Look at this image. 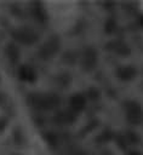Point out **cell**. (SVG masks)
Instances as JSON below:
<instances>
[{
  "mask_svg": "<svg viewBox=\"0 0 143 155\" xmlns=\"http://www.w3.org/2000/svg\"><path fill=\"white\" fill-rule=\"evenodd\" d=\"M97 61H98V56H97V51L93 47H86L82 51V56H81V68L85 71H90L92 69L96 68L97 65Z\"/></svg>",
  "mask_w": 143,
  "mask_h": 155,
  "instance_id": "1",
  "label": "cell"
},
{
  "mask_svg": "<svg viewBox=\"0 0 143 155\" xmlns=\"http://www.w3.org/2000/svg\"><path fill=\"white\" fill-rule=\"evenodd\" d=\"M125 110H126V119L130 124L132 125H138L142 121L143 117V111L142 108L138 103L136 102H127L125 105Z\"/></svg>",
  "mask_w": 143,
  "mask_h": 155,
  "instance_id": "2",
  "label": "cell"
},
{
  "mask_svg": "<svg viewBox=\"0 0 143 155\" xmlns=\"http://www.w3.org/2000/svg\"><path fill=\"white\" fill-rule=\"evenodd\" d=\"M136 69L131 65H124V67H120L118 70H116V76L122 80V81H128V80H132L135 76H136Z\"/></svg>",
  "mask_w": 143,
  "mask_h": 155,
  "instance_id": "3",
  "label": "cell"
},
{
  "mask_svg": "<svg viewBox=\"0 0 143 155\" xmlns=\"http://www.w3.org/2000/svg\"><path fill=\"white\" fill-rule=\"evenodd\" d=\"M107 48L109 51H113V52H115L118 54H121V56H126V54L130 53L128 46L122 41H111L107 45Z\"/></svg>",
  "mask_w": 143,
  "mask_h": 155,
  "instance_id": "4",
  "label": "cell"
},
{
  "mask_svg": "<svg viewBox=\"0 0 143 155\" xmlns=\"http://www.w3.org/2000/svg\"><path fill=\"white\" fill-rule=\"evenodd\" d=\"M85 105H86V98L82 94L78 93V94L72 96V98H70V108H72L73 111H80V110H82L85 108Z\"/></svg>",
  "mask_w": 143,
  "mask_h": 155,
  "instance_id": "5",
  "label": "cell"
},
{
  "mask_svg": "<svg viewBox=\"0 0 143 155\" xmlns=\"http://www.w3.org/2000/svg\"><path fill=\"white\" fill-rule=\"evenodd\" d=\"M57 48H58V41L57 40H53L50 44H47L45 47H42V51H44L45 54L51 56V54H53L57 51Z\"/></svg>",
  "mask_w": 143,
  "mask_h": 155,
  "instance_id": "6",
  "label": "cell"
},
{
  "mask_svg": "<svg viewBox=\"0 0 143 155\" xmlns=\"http://www.w3.org/2000/svg\"><path fill=\"white\" fill-rule=\"evenodd\" d=\"M58 117H59V121H61V122H63V124H70V122H73V121L75 120L74 114H73V113H70V111L62 113Z\"/></svg>",
  "mask_w": 143,
  "mask_h": 155,
  "instance_id": "7",
  "label": "cell"
},
{
  "mask_svg": "<svg viewBox=\"0 0 143 155\" xmlns=\"http://www.w3.org/2000/svg\"><path fill=\"white\" fill-rule=\"evenodd\" d=\"M115 29H116V22H115L114 19L109 18V19L105 22V24H104V30H105V33L110 34V33H113Z\"/></svg>",
  "mask_w": 143,
  "mask_h": 155,
  "instance_id": "8",
  "label": "cell"
},
{
  "mask_svg": "<svg viewBox=\"0 0 143 155\" xmlns=\"http://www.w3.org/2000/svg\"><path fill=\"white\" fill-rule=\"evenodd\" d=\"M111 137V134L109 132H104L103 134H99L98 138H97V142H105V140H109Z\"/></svg>",
  "mask_w": 143,
  "mask_h": 155,
  "instance_id": "9",
  "label": "cell"
},
{
  "mask_svg": "<svg viewBox=\"0 0 143 155\" xmlns=\"http://www.w3.org/2000/svg\"><path fill=\"white\" fill-rule=\"evenodd\" d=\"M127 139H128L131 143H137V142H138L137 134H135L133 132H127Z\"/></svg>",
  "mask_w": 143,
  "mask_h": 155,
  "instance_id": "10",
  "label": "cell"
},
{
  "mask_svg": "<svg viewBox=\"0 0 143 155\" xmlns=\"http://www.w3.org/2000/svg\"><path fill=\"white\" fill-rule=\"evenodd\" d=\"M95 155H113V153H110L108 150H103V151H99V153H97Z\"/></svg>",
  "mask_w": 143,
  "mask_h": 155,
  "instance_id": "11",
  "label": "cell"
},
{
  "mask_svg": "<svg viewBox=\"0 0 143 155\" xmlns=\"http://www.w3.org/2000/svg\"><path fill=\"white\" fill-rule=\"evenodd\" d=\"M128 155H142V154L138 151H131V153H128Z\"/></svg>",
  "mask_w": 143,
  "mask_h": 155,
  "instance_id": "12",
  "label": "cell"
}]
</instances>
